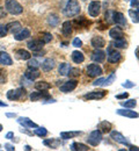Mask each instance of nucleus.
Returning a JSON list of instances; mask_svg holds the SVG:
<instances>
[{
  "instance_id": "f257e3e1",
  "label": "nucleus",
  "mask_w": 139,
  "mask_h": 151,
  "mask_svg": "<svg viewBox=\"0 0 139 151\" xmlns=\"http://www.w3.org/2000/svg\"><path fill=\"white\" fill-rule=\"evenodd\" d=\"M80 11H81V7H80L79 2L77 0H68L65 8H64V14L67 18H72V17L78 15Z\"/></svg>"
},
{
  "instance_id": "f03ea898",
  "label": "nucleus",
  "mask_w": 139,
  "mask_h": 151,
  "mask_svg": "<svg viewBox=\"0 0 139 151\" xmlns=\"http://www.w3.org/2000/svg\"><path fill=\"white\" fill-rule=\"evenodd\" d=\"M5 9L12 15H19L23 12V7L16 0H7L5 4Z\"/></svg>"
},
{
  "instance_id": "7ed1b4c3",
  "label": "nucleus",
  "mask_w": 139,
  "mask_h": 151,
  "mask_svg": "<svg viewBox=\"0 0 139 151\" xmlns=\"http://www.w3.org/2000/svg\"><path fill=\"white\" fill-rule=\"evenodd\" d=\"M102 138H103L102 132L96 129V130H94V132H92L89 134V136H88V138H87V142H88V144H91L92 147H98L100 143H101Z\"/></svg>"
},
{
  "instance_id": "20e7f679",
  "label": "nucleus",
  "mask_w": 139,
  "mask_h": 151,
  "mask_svg": "<svg viewBox=\"0 0 139 151\" xmlns=\"http://www.w3.org/2000/svg\"><path fill=\"white\" fill-rule=\"evenodd\" d=\"M107 55H108V62H109V63H113V64L118 63V62H120V59H122V54H120L119 51H117L116 49L114 50V49H113V45H110V47L108 48Z\"/></svg>"
},
{
  "instance_id": "39448f33",
  "label": "nucleus",
  "mask_w": 139,
  "mask_h": 151,
  "mask_svg": "<svg viewBox=\"0 0 139 151\" xmlns=\"http://www.w3.org/2000/svg\"><path fill=\"white\" fill-rule=\"evenodd\" d=\"M26 94V90L24 87H19V88H15V90H9L7 92V99L8 100H20L22 96H24Z\"/></svg>"
},
{
  "instance_id": "423d86ee",
  "label": "nucleus",
  "mask_w": 139,
  "mask_h": 151,
  "mask_svg": "<svg viewBox=\"0 0 139 151\" xmlns=\"http://www.w3.org/2000/svg\"><path fill=\"white\" fill-rule=\"evenodd\" d=\"M110 136H111V138H113L115 142H117V143H120V144L126 145V147H130V145H131L130 142H129V139H128L126 137H124L119 132L111 130V132H110Z\"/></svg>"
},
{
  "instance_id": "0eeeda50",
  "label": "nucleus",
  "mask_w": 139,
  "mask_h": 151,
  "mask_svg": "<svg viewBox=\"0 0 139 151\" xmlns=\"http://www.w3.org/2000/svg\"><path fill=\"white\" fill-rule=\"evenodd\" d=\"M78 86V81L76 79H71L66 83H64L61 86H60V92L63 93H68V92H72L73 90H76V87Z\"/></svg>"
},
{
  "instance_id": "6e6552de",
  "label": "nucleus",
  "mask_w": 139,
  "mask_h": 151,
  "mask_svg": "<svg viewBox=\"0 0 139 151\" xmlns=\"http://www.w3.org/2000/svg\"><path fill=\"white\" fill-rule=\"evenodd\" d=\"M107 94L105 91L103 90H98V91H92V92H88L87 94L83 95V98L86 100H99V99H102L104 98Z\"/></svg>"
},
{
  "instance_id": "1a4fd4ad",
  "label": "nucleus",
  "mask_w": 139,
  "mask_h": 151,
  "mask_svg": "<svg viewBox=\"0 0 139 151\" xmlns=\"http://www.w3.org/2000/svg\"><path fill=\"white\" fill-rule=\"evenodd\" d=\"M101 12V2L100 1H92L88 6V13L91 17L95 18L98 17Z\"/></svg>"
},
{
  "instance_id": "9d476101",
  "label": "nucleus",
  "mask_w": 139,
  "mask_h": 151,
  "mask_svg": "<svg viewBox=\"0 0 139 151\" xmlns=\"http://www.w3.org/2000/svg\"><path fill=\"white\" fill-rule=\"evenodd\" d=\"M86 71H87V75L89 77H98V76L102 75V69L98 64H89L87 66Z\"/></svg>"
},
{
  "instance_id": "9b49d317",
  "label": "nucleus",
  "mask_w": 139,
  "mask_h": 151,
  "mask_svg": "<svg viewBox=\"0 0 139 151\" xmlns=\"http://www.w3.org/2000/svg\"><path fill=\"white\" fill-rule=\"evenodd\" d=\"M43 44L44 43L41 40H33V41H29L27 45H28V49H30L33 52H38L42 50Z\"/></svg>"
},
{
  "instance_id": "f8f14e48",
  "label": "nucleus",
  "mask_w": 139,
  "mask_h": 151,
  "mask_svg": "<svg viewBox=\"0 0 139 151\" xmlns=\"http://www.w3.org/2000/svg\"><path fill=\"white\" fill-rule=\"evenodd\" d=\"M55 66H56V62H55V59H52V58H46V59L42 63V70L45 71V72H49V71L53 70Z\"/></svg>"
},
{
  "instance_id": "ddd939ff",
  "label": "nucleus",
  "mask_w": 139,
  "mask_h": 151,
  "mask_svg": "<svg viewBox=\"0 0 139 151\" xmlns=\"http://www.w3.org/2000/svg\"><path fill=\"white\" fill-rule=\"evenodd\" d=\"M92 47H94L95 49H101L103 47H105V40L102 36H94L91 41Z\"/></svg>"
},
{
  "instance_id": "4468645a",
  "label": "nucleus",
  "mask_w": 139,
  "mask_h": 151,
  "mask_svg": "<svg viewBox=\"0 0 139 151\" xmlns=\"http://www.w3.org/2000/svg\"><path fill=\"white\" fill-rule=\"evenodd\" d=\"M116 113L120 115V116H125V117H130V119H136L138 117L139 114L135 111H130V108H126V109H117Z\"/></svg>"
},
{
  "instance_id": "2eb2a0df",
  "label": "nucleus",
  "mask_w": 139,
  "mask_h": 151,
  "mask_svg": "<svg viewBox=\"0 0 139 151\" xmlns=\"http://www.w3.org/2000/svg\"><path fill=\"white\" fill-rule=\"evenodd\" d=\"M40 76H41V73L37 69H31V68H29V69L26 71V73H24V77H26L28 80H30V81L37 79Z\"/></svg>"
},
{
  "instance_id": "dca6fc26",
  "label": "nucleus",
  "mask_w": 139,
  "mask_h": 151,
  "mask_svg": "<svg viewBox=\"0 0 139 151\" xmlns=\"http://www.w3.org/2000/svg\"><path fill=\"white\" fill-rule=\"evenodd\" d=\"M109 36L113 40H119V38H123L124 33L119 27H114V28H111L109 30Z\"/></svg>"
},
{
  "instance_id": "f3484780",
  "label": "nucleus",
  "mask_w": 139,
  "mask_h": 151,
  "mask_svg": "<svg viewBox=\"0 0 139 151\" xmlns=\"http://www.w3.org/2000/svg\"><path fill=\"white\" fill-rule=\"evenodd\" d=\"M92 59H93L94 62H96V63H102V62H104V59H105V52L102 51V50H100V49H96V50L92 54Z\"/></svg>"
},
{
  "instance_id": "a211bd4d",
  "label": "nucleus",
  "mask_w": 139,
  "mask_h": 151,
  "mask_svg": "<svg viewBox=\"0 0 139 151\" xmlns=\"http://www.w3.org/2000/svg\"><path fill=\"white\" fill-rule=\"evenodd\" d=\"M13 64V60L11 56L5 52V51H0V65H4V66H8V65H12Z\"/></svg>"
},
{
  "instance_id": "6ab92c4d",
  "label": "nucleus",
  "mask_w": 139,
  "mask_h": 151,
  "mask_svg": "<svg viewBox=\"0 0 139 151\" xmlns=\"http://www.w3.org/2000/svg\"><path fill=\"white\" fill-rule=\"evenodd\" d=\"M50 94L44 92V91H41V92H33L30 94V100L31 101H38L41 99H49Z\"/></svg>"
},
{
  "instance_id": "aec40b11",
  "label": "nucleus",
  "mask_w": 139,
  "mask_h": 151,
  "mask_svg": "<svg viewBox=\"0 0 139 151\" xmlns=\"http://www.w3.org/2000/svg\"><path fill=\"white\" fill-rule=\"evenodd\" d=\"M91 21H88L87 19H85L83 17H80L79 19L74 20L72 22V24L76 26V28H81V27H85V28H88V26H91Z\"/></svg>"
},
{
  "instance_id": "412c9836",
  "label": "nucleus",
  "mask_w": 139,
  "mask_h": 151,
  "mask_svg": "<svg viewBox=\"0 0 139 151\" xmlns=\"http://www.w3.org/2000/svg\"><path fill=\"white\" fill-rule=\"evenodd\" d=\"M18 122H19L20 124H22L24 128H37V127H38L35 122H33V121L29 120L28 117H19Z\"/></svg>"
},
{
  "instance_id": "4be33fe9",
  "label": "nucleus",
  "mask_w": 139,
  "mask_h": 151,
  "mask_svg": "<svg viewBox=\"0 0 139 151\" xmlns=\"http://www.w3.org/2000/svg\"><path fill=\"white\" fill-rule=\"evenodd\" d=\"M29 36H30V30H29V29H27V28L21 29L19 33L14 34V38H15L16 41H23V40L28 38Z\"/></svg>"
},
{
  "instance_id": "5701e85b",
  "label": "nucleus",
  "mask_w": 139,
  "mask_h": 151,
  "mask_svg": "<svg viewBox=\"0 0 139 151\" xmlns=\"http://www.w3.org/2000/svg\"><path fill=\"white\" fill-rule=\"evenodd\" d=\"M114 23L119 26H126V19L120 12H114Z\"/></svg>"
},
{
  "instance_id": "b1692460",
  "label": "nucleus",
  "mask_w": 139,
  "mask_h": 151,
  "mask_svg": "<svg viewBox=\"0 0 139 151\" xmlns=\"http://www.w3.org/2000/svg\"><path fill=\"white\" fill-rule=\"evenodd\" d=\"M72 22L71 21H65L63 23V27H61V33L64 36H70L72 34Z\"/></svg>"
},
{
  "instance_id": "393cba45",
  "label": "nucleus",
  "mask_w": 139,
  "mask_h": 151,
  "mask_svg": "<svg viewBox=\"0 0 139 151\" xmlns=\"http://www.w3.org/2000/svg\"><path fill=\"white\" fill-rule=\"evenodd\" d=\"M6 27H7V29H8L12 34H16L19 30H21V23L19 22V21L11 22V23H8Z\"/></svg>"
},
{
  "instance_id": "a878e982",
  "label": "nucleus",
  "mask_w": 139,
  "mask_h": 151,
  "mask_svg": "<svg viewBox=\"0 0 139 151\" xmlns=\"http://www.w3.org/2000/svg\"><path fill=\"white\" fill-rule=\"evenodd\" d=\"M72 60H73L76 64H80V63H82V62L85 60V56H83V54H82L81 51L76 50V51L72 52Z\"/></svg>"
},
{
  "instance_id": "bb28decb",
  "label": "nucleus",
  "mask_w": 139,
  "mask_h": 151,
  "mask_svg": "<svg viewBox=\"0 0 139 151\" xmlns=\"http://www.w3.org/2000/svg\"><path fill=\"white\" fill-rule=\"evenodd\" d=\"M98 128L101 129V130H100L101 132H104V134L110 132H111V123H110V122H108V121H102V122H100L99 123Z\"/></svg>"
},
{
  "instance_id": "cd10ccee",
  "label": "nucleus",
  "mask_w": 139,
  "mask_h": 151,
  "mask_svg": "<svg viewBox=\"0 0 139 151\" xmlns=\"http://www.w3.org/2000/svg\"><path fill=\"white\" fill-rule=\"evenodd\" d=\"M111 45L115 47V48H119V49H124V48H128V42L123 38H119V40H114L111 42Z\"/></svg>"
},
{
  "instance_id": "c85d7f7f",
  "label": "nucleus",
  "mask_w": 139,
  "mask_h": 151,
  "mask_svg": "<svg viewBox=\"0 0 139 151\" xmlns=\"http://www.w3.org/2000/svg\"><path fill=\"white\" fill-rule=\"evenodd\" d=\"M71 70V65L68 63H61L58 66V72H59L61 76H67L68 72Z\"/></svg>"
},
{
  "instance_id": "c756f323",
  "label": "nucleus",
  "mask_w": 139,
  "mask_h": 151,
  "mask_svg": "<svg viewBox=\"0 0 139 151\" xmlns=\"http://www.w3.org/2000/svg\"><path fill=\"white\" fill-rule=\"evenodd\" d=\"M122 107H125V108H135L137 106V101L135 99H129V100H124V101H120L119 102Z\"/></svg>"
},
{
  "instance_id": "7c9ffc66",
  "label": "nucleus",
  "mask_w": 139,
  "mask_h": 151,
  "mask_svg": "<svg viewBox=\"0 0 139 151\" xmlns=\"http://www.w3.org/2000/svg\"><path fill=\"white\" fill-rule=\"evenodd\" d=\"M35 88L38 90V91H48L51 88V85L46 81H37L35 84Z\"/></svg>"
},
{
  "instance_id": "2f4dec72",
  "label": "nucleus",
  "mask_w": 139,
  "mask_h": 151,
  "mask_svg": "<svg viewBox=\"0 0 139 151\" xmlns=\"http://www.w3.org/2000/svg\"><path fill=\"white\" fill-rule=\"evenodd\" d=\"M81 132H60V137L63 139H70V138H73L76 136L80 135Z\"/></svg>"
},
{
  "instance_id": "473e14b6",
  "label": "nucleus",
  "mask_w": 139,
  "mask_h": 151,
  "mask_svg": "<svg viewBox=\"0 0 139 151\" xmlns=\"http://www.w3.org/2000/svg\"><path fill=\"white\" fill-rule=\"evenodd\" d=\"M48 23L51 27H57L58 23H59V17L57 14H50L49 18H48Z\"/></svg>"
},
{
  "instance_id": "72a5a7b5",
  "label": "nucleus",
  "mask_w": 139,
  "mask_h": 151,
  "mask_svg": "<svg viewBox=\"0 0 139 151\" xmlns=\"http://www.w3.org/2000/svg\"><path fill=\"white\" fill-rule=\"evenodd\" d=\"M71 150H73V151H87V150H89V148H88L87 145L82 144V143H73V144L71 145Z\"/></svg>"
},
{
  "instance_id": "f704fd0d",
  "label": "nucleus",
  "mask_w": 139,
  "mask_h": 151,
  "mask_svg": "<svg viewBox=\"0 0 139 151\" xmlns=\"http://www.w3.org/2000/svg\"><path fill=\"white\" fill-rule=\"evenodd\" d=\"M16 55H18V57L21 58V59H30V57H31L30 52L27 51V50H24V49H19V50L16 51Z\"/></svg>"
},
{
  "instance_id": "c9c22d12",
  "label": "nucleus",
  "mask_w": 139,
  "mask_h": 151,
  "mask_svg": "<svg viewBox=\"0 0 139 151\" xmlns=\"http://www.w3.org/2000/svg\"><path fill=\"white\" fill-rule=\"evenodd\" d=\"M104 20L107 23H114V11H107L104 14Z\"/></svg>"
},
{
  "instance_id": "e433bc0d",
  "label": "nucleus",
  "mask_w": 139,
  "mask_h": 151,
  "mask_svg": "<svg viewBox=\"0 0 139 151\" xmlns=\"http://www.w3.org/2000/svg\"><path fill=\"white\" fill-rule=\"evenodd\" d=\"M34 134H36V135H37V136H40V137H45V136L48 135V130H46L45 128L37 127V128H35V130H34Z\"/></svg>"
},
{
  "instance_id": "4c0bfd02",
  "label": "nucleus",
  "mask_w": 139,
  "mask_h": 151,
  "mask_svg": "<svg viewBox=\"0 0 139 151\" xmlns=\"http://www.w3.org/2000/svg\"><path fill=\"white\" fill-rule=\"evenodd\" d=\"M115 79H116V75L113 72V73H110V76L107 79H104V83H103L102 86H109V85H111L115 81Z\"/></svg>"
},
{
  "instance_id": "58836bf2",
  "label": "nucleus",
  "mask_w": 139,
  "mask_h": 151,
  "mask_svg": "<svg viewBox=\"0 0 139 151\" xmlns=\"http://www.w3.org/2000/svg\"><path fill=\"white\" fill-rule=\"evenodd\" d=\"M129 15H130V18L132 19V21H133L135 23H139V13L137 11L130 9V11H129Z\"/></svg>"
},
{
  "instance_id": "ea45409f",
  "label": "nucleus",
  "mask_w": 139,
  "mask_h": 151,
  "mask_svg": "<svg viewBox=\"0 0 139 151\" xmlns=\"http://www.w3.org/2000/svg\"><path fill=\"white\" fill-rule=\"evenodd\" d=\"M51 40H52V35L50 33H43V34H41V41L43 43H49Z\"/></svg>"
},
{
  "instance_id": "a19ab883",
  "label": "nucleus",
  "mask_w": 139,
  "mask_h": 151,
  "mask_svg": "<svg viewBox=\"0 0 139 151\" xmlns=\"http://www.w3.org/2000/svg\"><path fill=\"white\" fill-rule=\"evenodd\" d=\"M6 80H7V72L4 69H0V83L5 84Z\"/></svg>"
},
{
  "instance_id": "79ce46f5",
  "label": "nucleus",
  "mask_w": 139,
  "mask_h": 151,
  "mask_svg": "<svg viewBox=\"0 0 139 151\" xmlns=\"http://www.w3.org/2000/svg\"><path fill=\"white\" fill-rule=\"evenodd\" d=\"M28 68L37 69V68H38V62H37L36 59H29V62H28Z\"/></svg>"
},
{
  "instance_id": "37998d69",
  "label": "nucleus",
  "mask_w": 139,
  "mask_h": 151,
  "mask_svg": "<svg viewBox=\"0 0 139 151\" xmlns=\"http://www.w3.org/2000/svg\"><path fill=\"white\" fill-rule=\"evenodd\" d=\"M8 33V29L5 24H0V37H5Z\"/></svg>"
},
{
  "instance_id": "c03bdc74",
  "label": "nucleus",
  "mask_w": 139,
  "mask_h": 151,
  "mask_svg": "<svg viewBox=\"0 0 139 151\" xmlns=\"http://www.w3.org/2000/svg\"><path fill=\"white\" fill-rule=\"evenodd\" d=\"M70 77H78V76H80V69H72L71 68V70H70V72H68V75Z\"/></svg>"
},
{
  "instance_id": "a18cd8bd",
  "label": "nucleus",
  "mask_w": 139,
  "mask_h": 151,
  "mask_svg": "<svg viewBox=\"0 0 139 151\" xmlns=\"http://www.w3.org/2000/svg\"><path fill=\"white\" fill-rule=\"evenodd\" d=\"M122 86L125 87V88H132V87H135V83H132L131 80H125V81L122 84Z\"/></svg>"
},
{
  "instance_id": "49530a36",
  "label": "nucleus",
  "mask_w": 139,
  "mask_h": 151,
  "mask_svg": "<svg viewBox=\"0 0 139 151\" xmlns=\"http://www.w3.org/2000/svg\"><path fill=\"white\" fill-rule=\"evenodd\" d=\"M72 45L76 47V48H80V47L82 45V41H81L79 37H76L73 40V42H72Z\"/></svg>"
},
{
  "instance_id": "de8ad7c7",
  "label": "nucleus",
  "mask_w": 139,
  "mask_h": 151,
  "mask_svg": "<svg viewBox=\"0 0 139 151\" xmlns=\"http://www.w3.org/2000/svg\"><path fill=\"white\" fill-rule=\"evenodd\" d=\"M103 83H104V78H100V79L95 80V81L93 83V85H94V86H102Z\"/></svg>"
},
{
  "instance_id": "09e8293b",
  "label": "nucleus",
  "mask_w": 139,
  "mask_h": 151,
  "mask_svg": "<svg viewBox=\"0 0 139 151\" xmlns=\"http://www.w3.org/2000/svg\"><path fill=\"white\" fill-rule=\"evenodd\" d=\"M6 14H7V11H6L5 8H2V7H0V19L5 18V17H6Z\"/></svg>"
},
{
  "instance_id": "8fccbe9b",
  "label": "nucleus",
  "mask_w": 139,
  "mask_h": 151,
  "mask_svg": "<svg viewBox=\"0 0 139 151\" xmlns=\"http://www.w3.org/2000/svg\"><path fill=\"white\" fill-rule=\"evenodd\" d=\"M128 96H129V93H126V92H125V93H123V94H117V95H116V98H117L118 100H122V99H126Z\"/></svg>"
},
{
  "instance_id": "3c124183",
  "label": "nucleus",
  "mask_w": 139,
  "mask_h": 151,
  "mask_svg": "<svg viewBox=\"0 0 139 151\" xmlns=\"http://www.w3.org/2000/svg\"><path fill=\"white\" fill-rule=\"evenodd\" d=\"M5 149L6 150H8V151H14L15 150V148H14V145H12V144H5Z\"/></svg>"
},
{
  "instance_id": "603ef678",
  "label": "nucleus",
  "mask_w": 139,
  "mask_h": 151,
  "mask_svg": "<svg viewBox=\"0 0 139 151\" xmlns=\"http://www.w3.org/2000/svg\"><path fill=\"white\" fill-rule=\"evenodd\" d=\"M5 138H7V139H13L14 138V132H8L6 134V136H5Z\"/></svg>"
},
{
  "instance_id": "864d4df0",
  "label": "nucleus",
  "mask_w": 139,
  "mask_h": 151,
  "mask_svg": "<svg viewBox=\"0 0 139 151\" xmlns=\"http://www.w3.org/2000/svg\"><path fill=\"white\" fill-rule=\"evenodd\" d=\"M131 7H137L139 5V0H131Z\"/></svg>"
},
{
  "instance_id": "5fc2aeb1",
  "label": "nucleus",
  "mask_w": 139,
  "mask_h": 151,
  "mask_svg": "<svg viewBox=\"0 0 139 151\" xmlns=\"http://www.w3.org/2000/svg\"><path fill=\"white\" fill-rule=\"evenodd\" d=\"M6 116H7V117H15V116H16V114L15 113H7L6 114Z\"/></svg>"
},
{
  "instance_id": "6e6d98bb",
  "label": "nucleus",
  "mask_w": 139,
  "mask_h": 151,
  "mask_svg": "<svg viewBox=\"0 0 139 151\" xmlns=\"http://www.w3.org/2000/svg\"><path fill=\"white\" fill-rule=\"evenodd\" d=\"M130 151H139V148H137V147H132V145H130Z\"/></svg>"
},
{
  "instance_id": "4d7b16f0",
  "label": "nucleus",
  "mask_w": 139,
  "mask_h": 151,
  "mask_svg": "<svg viewBox=\"0 0 139 151\" xmlns=\"http://www.w3.org/2000/svg\"><path fill=\"white\" fill-rule=\"evenodd\" d=\"M0 107H7V104H6V102H4V101H1V100H0Z\"/></svg>"
},
{
  "instance_id": "13d9d810",
  "label": "nucleus",
  "mask_w": 139,
  "mask_h": 151,
  "mask_svg": "<svg viewBox=\"0 0 139 151\" xmlns=\"http://www.w3.org/2000/svg\"><path fill=\"white\" fill-rule=\"evenodd\" d=\"M136 56H137V58L139 59V47L136 49Z\"/></svg>"
},
{
  "instance_id": "bf43d9fd",
  "label": "nucleus",
  "mask_w": 139,
  "mask_h": 151,
  "mask_svg": "<svg viewBox=\"0 0 139 151\" xmlns=\"http://www.w3.org/2000/svg\"><path fill=\"white\" fill-rule=\"evenodd\" d=\"M24 148H26V150H31V148H30V147H29V145H26V147H24Z\"/></svg>"
},
{
  "instance_id": "052dcab7",
  "label": "nucleus",
  "mask_w": 139,
  "mask_h": 151,
  "mask_svg": "<svg viewBox=\"0 0 139 151\" xmlns=\"http://www.w3.org/2000/svg\"><path fill=\"white\" fill-rule=\"evenodd\" d=\"M2 130V124H0V132Z\"/></svg>"
},
{
  "instance_id": "680f3d73",
  "label": "nucleus",
  "mask_w": 139,
  "mask_h": 151,
  "mask_svg": "<svg viewBox=\"0 0 139 151\" xmlns=\"http://www.w3.org/2000/svg\"><path fill=\"white\" fill-rule=\"evenodd\" d=\"M137 7H138V9H137V12H138V13H139V5H138V6H137Z\"/></svg>"
},
{
  "instance_id": "e2e57ef3",
  "label": "nucleus",
  "mask_w": 139,
  "mask_h": 151,
  "mask_svg": "<svg viewBox=\"0 0 139 151\" xmlns=\"http://www.w3.org/2000/svg\"><path fill=\"white\" fill-rule=\"evenodd\" d=\"M82 1H86V0H82Z\"/></svg>"
}]
</instances>
